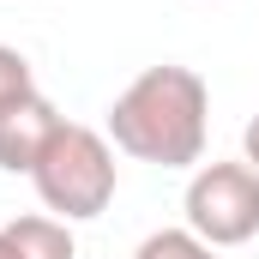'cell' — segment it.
<instances>
[{
	"instance_id": "obj_4",
	"label": "cell",
	"mask_w": 259,
	"mask_h": 259,
	"mask_svg": "<svg viewBox=\"0 0 259 259\" xmlns=\"http://www.w3.org/2000/svg\"><path fill=\"white\" fill-rule=\"evenodd\" d=\"M55 133H61V115H55V103H49L42 91L6 103V109H0V169H6V175H30L36 157H42V145H49Z\"/></svg>"
},
{
	"instance_id": "obj_2",
	"label": "cell",
	"mask_w": 259,
	"mask_h": 259,
	"mask_svg": "<svg viewBox=\"0 0 259 259\" xmlns=\"http://www.w3.org/2000/svg\"><path fill=\"white\" fill-rule=\"evenodd\" d=\"M30 187L42 199V211L61 217V223H91V217H103V211L115 205V187H121L109 133L61 121V133L42 145L36 169H30Z\"/></svg>"
},
{
	"instance_id": "obj_7",
	"label": "cell",
	"mask_w": 259,
	"mask_h": 259,
	"mask_svg": "<svg viewBox=\"0 0 259 259\" xmlns=\"http://www.w3.org/2000/svg\"><path fill=\"white\" fill-rule=\"evenodd\" d=\"M30 91H36L30 61H24L12 42H0V109H6V103H18V97H30Z\"/></svg>"
},
{
	"instance_id": "obj_3",
	"label": "cell",
	"mask_w": 259,
	"mask_h": 259,
	"mask_svg": "<svg viewBox=\"0 0 259 259\" xmlns=\"http://www.w3.org/2000/svg\"><path fill=\"white\" fill-rule=\"evenodd\" d=\"M181 211H187V229L199 241H211L217 253L241 247V241L259 235V175L241 157L235 163H199L187 175Z\"/></svg>"
},
{
	"instance_id": "obj_6",
	"label": "cell",
	"mask_w": 259,
	"mask_h": 259,
	"mask_svg": "<svg viewBox=\"0 0 259 259\" xmlns=\"http://www.w3.org/2000/svg\"><path fill=\"white\" fill-rule=\"evenodd\" d=\"M133 259H217L211 241H199L193 229L181 223V229H151L145 241H139V253Z\"/></svg>"
},
{
	"instance_id": "obj_5",
	"label": "cell",
	"mask_w": 259,
	"mask_h": 259,
	"mask_svg": "<svg viewBox=\"0 0 259 259\" xmlns=\"http://www.w3.org/2000/svg\"><path fill=\"white\" fill-rule=\"evenodd\" d=\"M0 235L12 241L18 259H78V241H72V223L49 217V211H30V217H12L0 223Z\"/></svg>"
},
{
	"instance_id": "obj_8",
	"label": "cell",
	"mask_w": 259,
	"mask_h": 259,
	"mask_svg": "<svg viewBox=\"0 0 259 259\" xmlns=\"http://www.w3.org/2000/svg\"><path fill=\"white\" fill-rule=\"evenodd\" d=\"M241 163H247V169L259 175V115L247 121V127H241Z\"/></svg>"
},
{
	"instance_id": "obj_1",
	"label": "cell",
	"mask_w": 259,
	"mask_h": 259,
	"mask_svg": "<svg viewBox=\"0 0 259 259\" xmlns=\"http://www.w3.org/2000/svg\"><path fill=\"white\" fill-rule=\"evenodd\" d=\"M205 133H211V91L181 61L145 66L109 103V145L133 163L199 169L205 163Z\"/></svg>"
},
{
	"instance_id": "obj_9",
	"label": "cell",
	"mask_w": 259,
	"mask_h": 259,
	"mask_svg": "<svg viewBox=\"0 0 259 259\" xmlns=\"http://www.w3.org/2000/svg\"><path fill=\"white\" fill-rule=\"evenodd\" d=\"M0 259H18V253H12V241H6V235H0Z\"/></svg>"
}]
</instances>
